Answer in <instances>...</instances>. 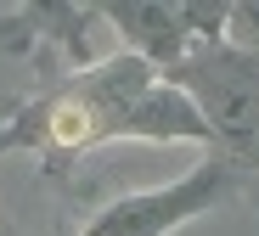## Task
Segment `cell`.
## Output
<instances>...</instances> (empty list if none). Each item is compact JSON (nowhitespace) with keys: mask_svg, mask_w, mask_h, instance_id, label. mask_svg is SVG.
<instances>
[{"mask_svg":"<svg viewBox=\"0 0 259 236\" xmlns=\"http://www.w3.org/2000/svg\"><path fill=\"white\" fill-rule=\"evenodd\" d=\"M124 39L130 51L147 57L152 68H181L186 62V39H197V23H226V12H203V6H158V0H141V6H118L102 12Z\"/></svg>","mask_w":259,"mask_h":236,"instance_id":"cell-3","label":"cell"},{"mask_svg":"<svg viewBox=\"0 0 259 236\" xmlns=\"http://www.w3.org/2000/svg\"><path fill=\"white\" fill-rule=\"evenodd\" d=\"M113 135H141V140H208V124H203V113L186 102V90L158 84L147 102H136L124 118H113V124L102 129V140H113Z\"/></svg>","mask_w":259,"mask_h":236,"instance_id":"cell-4","label":"cell"},{"mask_svg":"<svg viewBox=\"0 0 259 236\" xmlns=\"http://www.w3.org/2000/svg\"><path fill=\"white\" fill-rule=\"evenodd\" d=\"M231 192V169L220 158H208L203 169H192L181 185H163V192H141V197H118L113 208H102L84 236H163L169 225H181L192 214H203L208 203H220Z\"/></svg>","mask_w":259,"mask_h":236,"instance_id":"cell-2","label":"cell"},{"mask_svg":"<svg viewBox=\"0 0 259 236\" xmlns=\"http://www.w3.org/2000/svg\"><path fill=\"white\" fill-rule=\"evenodd\" d=\"M46 135L57 140V147H96L102 124H96V113L84 107L79 96H62V102H51V113H46Z\"/></svg>","mask_w":259,"mask_h":236,"instance_id":"cell-5","label":"cell"},{"mask_svg":"<svg viewBox=\"0 0 259 236\" xmlns=\"http://www.w3.org/2000/svg\"><path fill=\"white\" fill-rule=\"evenodd\" d=\"M226 23H237V51L259 57V6H231Z\"/></svg>","mask_w":259,"mask_h":236,"instance_id":"cell-6","label":"cell"},{"mask_svg":"<svg viewBox=\"0 0 259 236\" xmlns=\"http://www.w3.org/2000/svg\"><path fill=\"white\" fill-rule=\"evenodd\" d=\"M169 84L186 90V102L203 113L208 135H226L237 147L259 140V57L208 39L197 57L169 68Z\"/></svg>","mask_w":259,"mask_h":236,"instance_id":"cell-1","label":"cell"}]
</instances>
